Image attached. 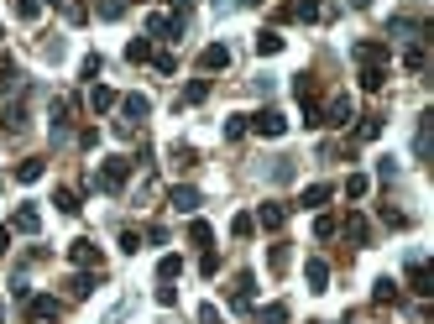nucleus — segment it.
I'll return each mask as SVG.
<instances>
[{"label":"nucleus","mask_w":434,"mask_h":324,"mask_svg":"<svg viewBox=\"0 0 434 324\" xmlns=\"http://www.w3.org/2000/svg\"><path fill=\"white\" fill-rule=\"evenodd\" d=\"M356 137L361 141H377V137H382V115H366L361 126H356Z\"/></svg>","instance_id":"nucleus-34"},{"label":"nucleus","mask_w":434,"mask_h":324,"mask_svg":"<svg viewBox=\"0 0 434 324\" xmlns=\"http://www.w3.org/2000/svg\"><path fill=\"white\" fill-rule=\"evenodd\" d=\"M351 52H356L361 69H366V63H387V42H356Z\"/></svg>","instance_id":"nucleus-14"},{"label":"nucleus","mask_w":434,"mask_h":324,"mask_svg":"<svg viewBox=\"0 0 434 324\" xmlns=\"http://www.w3.org/2000/svg\"><path fill=\"white\" fill-rule=\"evenodd\" d=\"M204 199H199V188H189V183H178V188H168V209L173 214H194Z\"/></svg>","instance_id":"nucleus-6"},{"label":"nucleus","mask_w":434,"mask_h":324,"mask_svg":"<svg viewBox=\"0 0 434 324\" xmlns=\"http://www.w3.org/2000/svg\"><path fill=\"white\" fill-rule=\"evenodd\" d=\"M47 6H63V0H47Z\"/></svg>","instance_id":"nucleus-53"},{"label":"nucleus","mask_w":434,"mask_h":324,"mask_svg":"<svg viewBox=\"0 0 434 324\" xmlns=\"http://www.w3.org/2000/svg\"><path fill=\"white\" fill-rule=\"evenodd\" d=\"M382 220L392 225V231H403V225H409V214H403V209H392V204H382Z\"/></svg>","instance_id":"nucleus-44"},{"label":"nucleus","mask_w":434,"mask_h":324,"mask_svg":"<svg viewBox=\"0 0 434 324\" xmlns=\"http://www.w3.org/2000/svg\"><path fill=\"white\" fill-rule=\"evenodd\" d=\"M409 288L418 293V299H429V293H434V272H429L424 251H409Z\"/></svg>","instance_id":"nucleus-2"},{"label":"nucleus","mask_w":434,"mask_h":324,"mask_svg":"<svg viewBox=\"0 0 434 324\" xmlns=\"http://www.w3.org/2000/svg\"><path fill=\"white\" fill-rule=\"evenodd\" d=\"M330 194H335L330 183H309L304 194H298V204H304V209H319V204H324V199H330Z\"/></svg>","instance_id":"nucleus-16"},{"label":"nucleus","mask_w":434,"mask_h":324,"mask_svg":"<svg viewBox=\"0 0 434 324\" xmlns=\"http://www.w3.org/2000/svg\"><path fill=\"white\" fill-rule=\"evenodd\" d=\"M121 251H141V236L136 231H121Z\"/></svg>","instance_id":"nucleus-48"},{"label":"nucleus","mask_w":434,"mask_h":324,"mask_svg":"<svg viewBox=\"0 0 434 324\" xmlns=\"http://www.w3.org/2000/svg\"><path fill=\"white\" fill-rule=\"evenodd\" d=\"M0 126H6V131H26V105L16 100V105L6 110V115H0Z\"/></svg>","instance_id":"nucleus-27"},{"label":"nucleus","mask_w":434,"mask_h":324,"mask_svg":"<svg viewBox=\"0 0 434 324\" xmlns=\"http://www.w3.org/2000/svg\"><path fill=\"white\" fill-rule=\"evenodd\" d=\"M152 58V42L147 37H136V42H126V63H147Z\"/></svg>","instance_id":"nucleus-30"},{"label":"nucleus","mask_w":434,"mask_h":324,"mask_svg":"<svg viewBox=\"0 0 434 324\" xmlns=\"http://www.w3.org/2000/svg\"><path fill=\"white\" fill-rule=\"evenodd\" d=\"M16 16L21 21H37V16H42V0H16Z\"/></svg>","instance_id":"nucleus-41"},{"label":"nucleus","mask_w":434,"mask_h":324,"mask_svg":"<svg viewBox=\"0 0 434 324\" xmlns=\"http://www.w3.org/2000/svg\"><path fill=\"white\" fill-rule=\"evenodd\" d=\"M69 115H74L69 100H52V137H63V131H69Z\"/></svg>","instance_id":"nucleus-23"},{"label":"nucleus","mask_w":434,"mask_h":324,"mask_svg":"<svg viewBox=\"0 0 434 324\" xmlns=\"http://www.w3.org/2000/svg\"><path fill=\"white\" fill-rule=\"evenodd\" d=\"M183 272V256H163V262H157V277H163V282H173Z\"/></svg>","instance_id":"nucleus-35"},{"label":"nucleus","mask_w":434,"mask_h":324,"mask_svg":"<svg viewBox=\"0 0 434 324\" xmlns=\"http://www.w3.org/2000/svg\"><path fill=\"white\" fill-rule=\"evenodd\" d=\"M267 178H272V183H288V178H293V157H272Z\"/></svg>","instance_id":"nucleus-29"},{"label":"nucleus","mask_w":434,"mask_h":324,"mask_svg":"<svg viewBox=\"0 0 434 324\" xmlns=\"http://www.w3.org/2000/svg\"><path fill=\"white\" fill-rule=\"evenodd\" d=\"M209 11H215V16H225V11H235V0H209Z\"/></svg>","instance_id":"nucleus-50"},{"label":"nucleus","mask_w":434,"mask_h":324,"mask_svg":"<svg viewBox=\"0 0 434 324\" xmlns=\"http://www.w3.org/2000/svg\"><path fill=\"white\" fill-rule=\"evenodd\" d=\"M267 267H272V272H288V246H272L267 251Z\"/></svg>","instance_id":"nucleus-42"},{"label":"nucleus","mask_w":434,"mask_h":324,"mask_svg":"<svg viewBox=\"0 0 434 324\" xmlns=\"http://www.w3.org/2000/svg\"><path fill=\"white\" fill-rule=\"evenodd\" d=\"M340 231V220H335V214H319V220H314V236H319V241H330Z\"/></svg>","instance_id":"nucleus-38"},{"label":"nucleus","mask_w":434,"mask_h":324,"mask_svg":"<svg viewBox=\"0 0 434 324\" xmlns=\"http://www.w3.org/2000/svg\"><path fill=\"white\" fill-rule=\"evenodd\" d=\"M283 319H288V303H272V308H262L257 324H283Z\"/></svg>","instance_id":"nucleus-43"},{"label":"nucleus","mask_w":434,"mask_h":324,"mask_svg":"<svg viewBox=\"0 0 434 324\" xmlns=\"http://www.w3.org/2000/svg\"><path fill=\"white\" fill-rule=\"evenodd\" d=\"M69 256H74L78 267H89V272H100V267H105V256H100V246H95L89 236H78L74 246H69Z\"/></svg>","instance_id":"nucleus-7"},{"label":"nucleus","mask_w":434,"mask_h":324,"mask_svg":"<svg viewBox=\"0 0 434 324\" xmlns=\"http://www.w3.org/2000/svg\"><path fill=\"white\" fill-rule=\"evenodd\" d=\"M63 288H69V299H89V293H95V277H84V272H78V277L63 282Z\"/></svg>","instance_id":"nucleus-28"},{"label":"nucleus","mask_w":434,"mask_h":324,"mask_svg":"<svg viewBox=\"0 0 434 324\" xmlns=\"http://www.w3.org/2000/svg\"><path fill=\"white\" fill-rule=\"evenodd\" d=\"M189 241H194V246H209V241H215V231H209L204 220H194V225H189Z\"/></svg>","instance_id":"nucleus-39"},{"label":"nucleus","mask_w":434,"mask_h":324,"mask_svg":"<svg viewBox=\"0 0 434 324\" xmlns=\"http://www.w3.org/2000/svg\"><path fill=\"white\" fill-rule=\"evenodd\" d=\"M95 11H100V21H121L131 11V0H95Z\"/></svg>","instance_id":"nucleus-20"},{"label":"nucleus","mask_w":434,"mask_h":324,"mask_svg":"<svg viewBox=\"0 0 434 324\" xmlns=\"http://www.w3.org/2000/svg\"><path fill=\"white\" fill-rule=\"evenodd\" d=\"M11 231H21V236H37V231H42V214H37V204H21L16 214H11Z\"/></svg>","instance_id":"nucleus-9"},{"label":"nucleus","mask_w":434,"mask_h":324,"mask_svg":"<svg viewBox=\"0 0 434 324\" xmlns=\"http://www.w3.org/2000/svg\"><path fill=\"white\" fill-rule=\"evenodd\" d=\"M126 314H136V299H131V293H126V299H121V303H115V308H110V314H105L100 324H121Z\"/></svg>","instance_id":"nucleus-32"},{"label":"nucleus","mask_w":434,"mask_h":324,"mask_svg":"<svg viewBox=\"0 0 434 324\" xmlns=\"http://www.w3.org/2000/svg\"><path fill=\"white\" fill-rule=\"evenodd\" d=\"M246 131H257V137H272V141H278L283 131H288V120H283L278 110H257V115H246Z\"/></svg>","instance_id":"nucleus-3"},{"label":"nucleus","mask_w":434,"mask_h":324,"mask_svg":"<svg viewBox=\"0 0 434 324\" xmlns=\"http://www.w3.org/2000/svg\"><path fill=\"white\" fill-rule=\"evenodd\" d=\"M152 63H157V74H173V69H178L173 52H152Z\"/></svg>","instance_id":"nucleus-45"},{"label":"nucleus","mask_w":434,"mask_h":324,"mask_svg":"<svg viewBox=\"0 0 434 324\" xmlns=\"http://www.w3.org/2000/svg\"><path fill=\"white\" fill-rule=\"evenodd\" d=\"M47 173V162L42 157H26V162H16V183H37Z\"/></svg>","instance_id":"nucleus-17"},{"label":"nucleus","mask_w":434,"mask_h":324,"mask_svg":"<svg viewBox=\"0 0 434 324\" xmlns=\"http://www.w3.org/2000/svg\"><path fill=\"white\" fill-rule=\"evenodd\" d=\"M147 37L178 42V37H183V16H163V11H152V16H147Z\"/></svg>","instance_id":"nucleus-4"},{"label":"nucleus","mask_w":434,"mask_h":324,"mask_svg":"<svg viewBox=\"0 0 434 324\" xmlns=\"http://www.w3.org/2000/svg\"><path fill=\"white\" fill-rule=\"evenodd\" d=\"M52 204H58L63 214H78V194H74V188H58V194H52Z\"/></svg>","instance_id":"nucleus-36"},{"label":"nucleus","mask_w":434,"mask_h":324,"mask_svg":"<svg viewBox=\"0 0 434 324\" xmlns=\"http://www.w3.org/2000/svg\"><path fill=\"white\" fill-rule=\"evenodd\" d=\"M252 288H257V277H252V272L235 277V288H230V308H235V314H246V308H252Z\"/></svg>","instance_id":"nucleus-11"},{"label":"nucleus","mask_w":434,"mask_h":324,"mask_svg":"<svg viewBox=\"0 0 434 324\" xmlns=\"http://www.w3.org/2000/svg\"><path fill=\"white\" fill-rule=\"evenodd\" d=\"M257 225H262V231H283V225H288V204H262Z\"/></svg>","instance_id":"nucleus-13"},{"label":"nucleus","mask_w":434,"mask_h":324,"mask_svg":"<svg viewBox=\"0 0 434 324\" xmlns=\"http://www.w3.org/2000/svg\"><path fill=\"white\" fill-rule=\"evenodd\" d=\"M199 272H204V277H215V272H220V256H215V251H204V256H199Z\"/></svg>","instance_id":"nucleus-46"},{"label":"nucleus","mask_w":434,"mask_h":324,"mask_svg":"<svg viewBox=\"0 0 434 324\" xmlns=\"http://www.w3.org/2000/svg\"><path fill=\"white\" fill-rule=\"evenodd\" d=\"M199 69H204V74H220V69H230V47H225V42H209V47L199 52Z\"/></svg>","instance_id":"nucleus-8"},{"label":"nucleus","mask_w":434,"mask_h":324,"mask_svg":"<svg viewBox=\"0 0 434 324\" xmlns=\"http://www.w3.org/2000/svg\"><path fill=\"white\" fill-rule=\"evenodd\" d=\"M11 299H32V282H26V277H11Z\"/></svg>","instance_id":"nucleus-47"},{"label":"nucleus","mask_w":434,"mask_h":324,"mask_svg":"<svg viewBox=\"0 0 434 324\" xmlns=\"http://www.w3.org/2000/svg\"><path fill=\"white\" fill-rule=\"evenodd\" d=\"M257 52H262V58H278V52H283V37L278 32H257V42H252Z\"/></svg>","instance_id":"nucleus-22"},{"label":"nucleus","mask_w":434,"mask_h":324,"mask_svg":"<svg viewBox=\"0 0 434 324\" xmlns=\"http://www.w3.org/2000/svg\"><path fill=\"white\" fill-rule=\"evenodd\" d=\"M11 251V225H0V256Z\"/></svg>","instance_id":"nucleus-51"},{"label":"nucleus","mask_w":434,"mask_h":324,"mask_svg":"<svg viewBox=\"0 0 434 324\" xmlns=\"http://www.w3.org/2000/svg\"><path fill=\"white\" fill-rule=\"evenodd\" d=\"M304 277H309V293H324V288H330V262L309 256V262H304Z\"/></svg>","instance_id":"nucleus-12"},{"label":"nucleus","mask_w":434,"mask_h":324,"mask_svg":"<svg viewBox=\"0 0 434 324\" xmlns=\"http://www.w3.org/2000/svg\"><path fill=\"white\" fill-rule=\"evenodd\" d=\"M209 100V79H194L189 89H183V105H204Z\"/></svg>","instance_id":"nucleus-31"},{"label":"nucleus","mask_w":434,"mask_h":324,"mask_svg":"<svg viewBox=\"0 0 434 324\" xmlns=\"http://www.w3.org/2000/svg\"><path fill=\"white\" fill-rule=\"evenodd\" d=\"M115 105H121L126 126H136V120H147V110H152V100H147V94H126V100H115Z\"/></svg>","instance_id":"nucleus-10"},{"label":"nucleus","mask_w":434,"mask_h":324,"mask_svg":"<svg viewBox=\"0 0 434 324\" xmlns=\"http://www.w3.org/2000/svg\"><path fill=\"white\" fill-rule=\"evenodd\" d=\"M89 105H95L100 115H105V110H115V89H105V84H95V89H89Z\"/></svg>","instance_id":"nucleus-26"},{"label":"nucleus","mask_w":434,"mask_h":324,"mask_svg":"<svg viewBox=\"0 0 434 324\" xmlns=\"http://www.w3.org/2000/svg\"><path fill=\"white\" fill-rule=\"evenodd\" d=\"M382 84H387V69H382V63H366V69H361V89H366V94H377Z\"/></svg>","instance_id":"nucleus-18"},{"label":"nucleus","mask_w":434,"mask_h":324,"mask_svg":"<svg viewBox=\"0 0 434 324\" xmlns=\"http://www.w3.org/2000/svg\"><path fill=\"white\" fill-rule=\"evenodd\" d=\"M131 178V157H105L100 173H95V188H105V194H121Z\"/></svg>","instance_id":"nucleus-1"},{"label":"nucleus","mask_w":434,"mask_h":324,"mask_svg":"<svg viewBox=\"0 0 434 324\" xmlns=\"http://www.w3.org/2000/svg\"><path fill=\"white\" fill-rule=\"evenodd\" d=\"M366 188H372V178H366V173H351V178H346V199H366Z\"/></svg>","instance_id":"nucleus-33"},{"label":"nucleus","mask_w":434,"mask_h":324,"mask_svg":"<svg viewBox=\"0 0 434 324\" xmlns=\"http://www.w3.org/2000/svg\"><path fill=\"white\" fill-rule=\"evenodd\" d=\"M372 303H398V282H392V277H377V288H372Z\"/></svg>","instance_id":"nucleus-24"},{"label":"nucleus","mask_w":434,"mask_h":324,"mask_svg":"<svg viewBox=\"0 0 434 324\" xmlns=\"http://www.w3.org/2000/svg\"><path fill=\"white\" fill-rule=\"evenodd\" d=\"M403 69H409V74H424V69H429V52H424V42H414L409 52H403Z\"/></svg>","instance_id":"nucleus-21"},{"label":"nucleus","mask_w":434,"mask_h":324,"mask_svg":"<svg viewBox=\"0 0 434 324\" xmlns=\"http://www.w3.org/2000/svg\"><path fill=\"white\" fill-rule=\"evenodd\" d=\"M0 319H6V303H0Z\"/></svg>","instance_id":"nucleus-52"},{"label":"nucleus","mask_w":434,"mask_h":324,"mask_svg":"<svg viewBox=\"0 0 434 324\" xmlns=\"http://www.w3.org/2000/svg\"><path fill=\"white\" fill-rule=\"evenodd\" d=\"M52 319H58V299H47V293L32 299V324H52Z\"/></svg>","instance_id":"nucleus-15"},{"label":"nucleus","mask_w":434,"mask_h":324,"mask_svg":"<svg viewBox=\"0 0 434 324\" xmlns=\"http://www.w3.org/2000/svg\"><path fill=\"white\" fill-rule=\"evenodd\" d=\"M319 120H324V126H351V120H356V105H351V94H335V100L319 110Z\"/></svg>","instance_id":"nucleus-5"},{"label":"nucleus","mask_w":434,"mask_h":324,"mask_svg":"<svg viewBox=\"0 0 434 324\" xmlns=\"http://www.w3.org/2000/svg\"><path fill=\"white\" fill-rule=\"evenodd\" d=\"M168 162H173L178 173H189V168H199V152H194V146H183V141H178L173 152H168Z\"/></svg>","instance_id":"nucleus-19"},{"label":"nucleus","mask_w":434,"mask_h":324,"mask_svg":"<svg viewBox=\"0 0 434 324\" xmlns=\"http://www.w3.org/2000/svg\"><path fill=\"white\" fill-rule=\"evenodd\" d=\"M246 137V115H225V141H241Z\"/></svg>","instance_id":"nucleus-40"},{"label":"nucleus","mask_w":434,"mask_h":324,"mask_svg":"<svg viewBox=\"0 0 434 324\" xmlns=\"http://www.w3.org/2000/svg\"><path fill=\"white\" fill-rule=\"evenodd\" d=\"M346 236L356 241V246H366V241H372V225H366L361 214H351V220H346Z\"/></svg>","instance_id":"nucleus-25"},{"label":"nucleus","mask_w":434,"mask_h":324,"mask_svg":"<svg viewBox=\"0 0 434 324\" xmlns=\"http://www.w3.org/2000/svg\"><path fill=\"white\" fill-rule=\"evenodd\" d=\"M252 231H257V220H252V214H235V220H230V236H235V241H246Z\"/></svg>","instance_id":"nucleus-37"},{"label":"nucleus","mask_w":434,"mask_h":324,"mask_svg":"<svg viewBox=\"0 0 434 324\" xmlns=\"http://www.w3.org/2000/svg\"><path fill=\"white\" fill-rule=\"evenodd\" d=\"M199 324H220V308H215V303H204V308H199Z\"/></svg>","instance_id":"nucleus-49"}]
</instances>
